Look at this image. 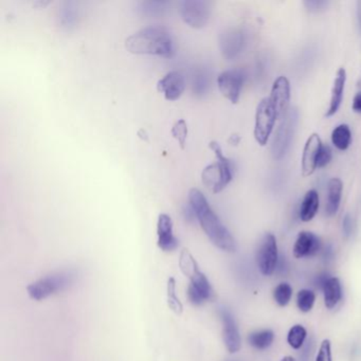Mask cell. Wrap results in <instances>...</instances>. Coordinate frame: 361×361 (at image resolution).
Masks as SVG:
<instances>
[{
  "instance_id": "obj_9",
  "label": "cell",
  "mask_w": 361,
  "mask_h": 361,
  "mask_svg": "<svg viewBox=\"0 0 361 361\" xmlns=\"http://www.w3.org/2000/svg\"><path fill=\"white\" fill-rule=\"evenodd\" d=\"M245 81V75L238 69L224 71L217 77V86L219 92L232 104L240 101V92Z\"/></svg>"
},
{
  "instance_id": "obj_3",
  "label": "cell",
  "mask_w": 361,
  "mask_h": 361,
  "mask_svg": "<svg viewBox=\"0 0 361 361\" xmlns=\"http://www.w3.org/2000/svg\"><path fill=\"white\" fill-rule=\"evenodd\" d=\"M179 267L190 280L188 298L194 305H202L212 298L213 289L197 262L189 250L183 249L179 257Z\"/></svg>"
},
{
  "instance_id": "obj_19",
  "label": "cell",
  "mask_w": 361,
  "mask_h": 361,
  "mask_svg": "<svg viewBox=\"0 0 361 361\" xmlns=\"http://www.w3.org/2000/svg\"><path fill=\"white\" fill-rule=\"evenodd\" d=\"M343 185L339 178H331L327 185L326 214L333 216L339 210Z\"/></svg>"
},
{
  "instance_id": "obj_8",
  "label": "cell",
  "mask_w": 361,
  "mask_h": 361,
  "mask_svg": "<svg viewBox=\"0 0 361 361\" xmlns=\"http://www.w3.org/2000/svg\"><path fill=\"white\" fill-rule=\"evenodd\" d=\"M179 13L188 26L204 28L210 20V3L204 0H185L179 5Z\"/></svg>"
},
{
  "instance_id": "obj_24",
  "label": "cell",
  "mask_w": 361,
  "mask_h": 361,
  "mask_svg": "<svg viewBox=\"0 0 361 361\" xmlns=\"http://www.w3.org/2000/svg\"><path fill=\"white\" fill-rule=\"evenodd\" d=\"M274 340V334L270 329L255 331V333H251L248 337L249 343L257 350H265V348H269Z\"/></svg>"
},
{
  "instance_id": "obj_12",
  "label": "cell",
  "mask_w": 361,
  "mask_h": 361,
  "mask_svg": "<svg viewBox=\"0 0 361 361\" xmlns=\"http://www.w3.org/2000/svg\"><path fill=\"white\" fill-rule=\"evenodd\" d=\"M276 111L278 119H283L288 113L290 103V83L286 77H280L274 82L269 97Z\"/></svg>"
},
{
  "instance_id": "obj_30",
  "label": "cell",
  "mask_w": 361,
  "mask_h": 361,
  "mask_svg": "<svg viewBox=\"0 0 361 361\" xmlns=\"http://www.w3.org/2000/svg\"><path fill=\"white\" fill-rule=\"evenodd\" d=\"M171 133H172V136L176 139L177 142L179 143V147H181V149H185V141H187L188 138L187 122L183 119L175 122Z\"/></svg>"
},
{
  "instance_id": "obj_26",
  "label": "cell",
  "mask_w": 361,
  "mask_h": 361,
  "mask_svg": "<svg viewBox=\"0 0 361 361\" xmlns=\"http://www.w3.org/2000/svg\"><path fill=\"white\" fill-rule=\"evenodd\" d=\"M306 335H307V331L304 329V326L300 324L295 325L289 331L288 336H287V342L291 348L299 350L305 341Z\"/></svg>"
},
{
  "instance_id": "obj_13",
  "label": "cell",
  "mask_w": 361,
  "mask_h": 361,
  "mask_svg": "<svg viewBox=\"0 0 361 361\" xmlns=\"http://www.w3.org/2000/svg\"><path fill=\"white\" fill-rule=\"evenodd\" d=\"M157 90L164 94L166 100H178L185 90V75L180 71H170L158 81Z\"/></svg>"
},
{
  "instance_id": "obj_15",
  "label": "cell",
  "mask_w": 361,
  "mask_h": 361,
  "mask_svg": "<svg viewBox=\"0 0 361 361\" xmlns=\"http://www.w3.org/2000/svg\"><path fill=\"white\" fill-rule=\"evenodd\" d=\"M322 145L318 134L310 135L306 140L302 154V174L304 177L310 176L316 171L317 160Z\"/></svg>"
},
{
  "instance_id": "obj_20",
  "label": "cell",
  "mask_w": 361,
  "mask_h": 361,
  "mask_svg": "<svg viewBox=\"0 0 361 361\" xmlns=\"http://www.w3.org/2000/svg\"><path fill=\"white\" fill-rule=\"evenodd\" d=\"M319 204L320 202H319L318 192L316 190H310L304 196L301 208H300L301 221H305V223L312 221L318 212Z\"/></svg>"
},
{
  "instance_id": "obj_16",
  "label": "cell",
  "mask_w": 361,
  "mask_h": 361,
  "mask_svg": "<svg viewBox=\"0 0 361 361\" xmlns=\"http://www.w3.org/2000/svg\"><path fill=\"white\" fill-rule=\"evenodd\" d=\"M158 247L164 251H173L179 243L173 231V221L170 215L161 213L157 221Z\"/></svg>"
},
{
  "instance_id": "obj_14",
  "label": "cell",
  "mask_w": 361,
  "mask_h": 361,
  "mask_svg": "<svg viewBox=\"0 0 361 361\" xmlns=\"http://www.w3.org/2000/svg\"><path fill=\"white\" fill-rule=\"evenodd\" d=\"M221 321H223V337L228 352L234 354L240 350L242 341H240V331L233 314L227 308H221L219 310Z\"/></svg>"
},
{
  "instance_id": "obj_1",
  "label": "cell",
  "mask_w": 361,
  "mask_h": 361,
  "mask_svg": "<svg viewBox=\"0 0 361 361\" xmlns=\"http://www.w3.org/2000/svg\"><path fill=\"white\" fill-rule=\"evenodd\" d=\"M189 202L192 212L212 244L226 252H235L238 245L233 235L215 214L202 191L195 188L190 190Z\"/></svg>"
},
{
  "instance_id": "obj_32",
  "label": "cell",
  "mask_w": 361,
  "mask_h": 361,
  "mask_svg": "<svg viewBox=\"0 0 361 361\" xmlns=\"http://www.w3.org/2000/svg\"><path fill=\"white\" fill-rule=\"evenodd\" d=\"M303 4L308 11L314 12V13L325 11L329 6V1H325V0H306Z\"/></svg>"
},
{
  "instance_id": "obj_22",
  "label": "cell",
  "mask_w": 361,
  "mask_h": 361,
  "mask_svg": "<svg viewBox=\"0 0 361 361\" xmlns=\"http://www.w3.org/2000/svg\"><path fill=\"white\" fill-rule=\"evenodd\" d=\"M59 24L62 28L71 29L75 27L79 20V9H78L77 4L64 3L61 6L58 12Z\"/></svg>"
},
{
  "instance_id": "obj_18",
  "label": "cell",
  "mask_w": 361,
  "mask_h": 361,
  "mask_svg": "<svg viewBox=\"0 0 361 361\" xmlns=\"http://www.w3.org/2000/svg\"><path fill=\"white\" fill-rule=\"evenodd\" d=\"M346 71L344 68H340L336 75L335 81H334L333 88H331V102L327 109L326 117H331L337 113L340 105L343 99L344 87H345Z\"/></svg>"
},
{
  "instance_id": "obj_33",
  "label": "cell",
  "mask_w": 361,
  "mask_h": 361,
  "mask_svg": "<svg viewBox=\"0 0 361 361\" xmlns=\"http://www.w3.org/2000/svg\"><path fill=\"white\" fill-rule=\"evenodd\" d=\"M316 361H333L331 360V341L329 339L323 340L321 343Z\"/></svg>"
},
{
  "instance_id": "obj_31",
  "label": "cell",
  "mask_w": 361,
  "mask_h": 361,
  "mask_svg": "<svg viewBox=\"0 0 361 361\" xmlns=\"http://www.w3.org/2000/svg\"><path fill=\"white\" fill-rule=\"evenodd\" d=\"M331 158H333V152L331 147L329 145H322L317 160V168H324L331 162Z\"/></svg>"
},
{
  "instance_id": "obj_10",
  "label": "cell",
  "mask_w": 361,
  "mask_h": 361,
  "mask_svg": "<svg viewBox=\"0 0 361 361\" xmlns=\"http://www.w3.org/2000/svg\"><path fill=\"white\" fill-rule=\"evenodd\" d=\"M278 245L274 234L264 236L257 252V266L264 276H271L278 266Z\"/></svg>"
},
{
  "instance_id": "obj_35",
  "label": "cell",
  "mask_w": 361,
  "mask_h": 361,
  "mask_svg": "<svg viewBox=\"0 0 361 361\" xmlns=\"http://www.w3.org/2000/svg\"><path fill=\"white\" fill-rule=\"evenodd\" d=\"M353 111L357 114H361V92L355 96L353 100Z\"/></svg>"
},
{
  "instance_id": "obj_21",
  "label": "cell",
  "mask_w": 361,
  "mask_h": 361,
  "mask_svg": "<svg viewBox=\"0 0 361 361\" xmlns=\"http://www.w3.org/2000/svg\"><path fill=\"white\" fill-rule=\"evenodd\" d=\"M323 295H324V303L329 310L335 307L342 297L341 284L339 279L329 278L322 287Z\"/></svg>"
},
{
  "instance_id": "obj_23",
  "label": "cell",
  "mask_w": 361,
  "mask_h": 361,
  "mask_svg": "<svg viewBox=\"0 0 361 361\" xmlns=\"http://www.w3.org/2000/svg\"><path fill=\"white\" fill-rule=\"evenodd\" d=\"M352 141V133L346 124H340L331 133V142L340 151H345Z\"/></svg>"
},
{
  "instance_id": "obj_29",
  "label": "cell",
  "mask_w": 361,
  "mask_h": 361,
  "mask_svg": "<svg viewBox=\"0 0 361 361\" xmlns=\"http://www.w3.org/2000/svg\"><path fill=\"white\" fill-rule=\"evenodd\" d=\"M293 295V287L288 283H281L274 289V297L280 306H286Z\"/></svg>"
},
{
  "instance_id": "obj_28",
  "label": "cell",
  "mask_w": 361,
  "mask_h": 361,
  "mask_svg": "<svg viewBox=\"0 0 361 361\" xmlns=\"http://www.w3.org/2000/svg\"><path fill=\"white\" fill-rule=\"evenodd\" d=\"M170 4L166 1H145L140 3V11L145 16H159L168 10Z\"/></svg>"
},
{
  "instance_id": "obj_27",
  "label": "cell",
  "mask_w": 361,
  "mask_h": 361,
  "mask_svg": "<svg viewBox=\"0 0 361 361\" xmlns=\"http://www.w3.org/2000/svg\"><path fill=\"white\" fill-rule=\"evenodd\" d=\"M314 300H316V295L314 291L310 289H302L297 295L298 307L301 312H308L314 306Z\"/></svg>"
},
{
  "instance_id": "obj_6",
  "label": "cell",
  "mask_w": 361,
  "mask_h": 361,
  "mask_svg": "<svg viewBox=\"0 0 361 361\" xmlns=\"http://www.w3.org/2000/svg\"><path fill=\"white\" fill-rule=\"evenodd\" d=\"M298 118V111L295 109H290L283 118L272 142L271 154L274 159L280 160L286 155L297 128Z\"/></svg>"
},
{
  "instance_id": "obj_25",
  "label": "cell",
  "mask_w": 361,
  "mask_h": 361,
  "mask_svg": "<svg viewBox=\"0 0 361 361\" xmlns=\"http://www.w3.org/2000/svg\"><path fill=\"white\" fill-rule=\"evenodd\" d=\"M166 300L168 306L175 314H180L183 312V305L176 295V280L173 276L169 278L166 284Z\"/></svg>"
},
{
  "instance_id": "obj_11",
  "label": "cell",
  "mask_w": 361,
  "mask_h": 361,
  "mask_svg": "<svg viewBox=\"0 0 361 361\" xmlns=\"http://www.w3.org/2000/svg\"><path fill=\"white\" fill-rule=\"evenodd\" d=\"M246 45V35L242 29H228L219 37V49L224 58L233 60Z\"/></svg>"
},
{
  "instance_id": "obj_2",
  "label": "cell",
  "mask_w": 361,
  "mask_h": 361,
  "mask_svg": "<svg viewBox=\"0 0 361 361\" xmlns=\"http://www.w3.org/2000/svg\"><path fill=\"white\" fill-rule=\"evenodd\" d=\"M126 49L133 54L170 58L174 52V43L171 33L164 27H145L126 39Z\"/></svg>"
},
{
  "instance_id": "obj_34",
  "label": "cell",
  "mask_w": 361,
  "mask_h": 361,
  "mask_svg": "<svg viewBox=\"0 0 361 361\" xmlns=\"http://www.w3.org/2000/svg\"><path fill=\"white\" fill-rule=\"evenodd\" d=\"M342 230L345 238H350L352 235L353 230H354V221L350 214H346L342 221Z\"/></svg>"
},
{
  "instance_id": "obj_36",
  "label": "cell",
  "mask_w": 361,
  "mask_h": 361,
  "mask_svg": "<svg viewBox=\"0 0 361 361\" xmlns=\"http://www.w3.org/2000/svg\"><path fill=\"white\" fill-rule=\"evenodd\" d=\"M357 20H358L359 29L361 31V1H357Z\"/></svg>"
},
{
  "instance_id": "obj_4",
  "label": "cell",
  "mask_w": 361,
  "mask_h": 361,
  "mask_svg": "<svg viewBox=\"0 0 361 361\" xmlns=\"http://www.w3.org/2000/svg\"><path fill=\"white\" fill-rule=\"evenodd\" d=\"M209 147L214 152L216 161L202 170V180L211 192L217 194L223 191L233 178V166L231 160L224 155L223 149L216 141H211Z\"/></svg>"
},
{
  "instance_id": "obj_7",
  "label": "cell",
  "mask_w": 361,
  "mask_h": 361,
  "mask_svg": "<svg viewBox=\"0 0 361 361\" xmlns=\"http://www.w3.org/2000/svg\"><path fill=\"white\" fill-rule=\"evenodd\" d=\"M276 119L278 116L271 101L264 98L257 105L255 123V138L262 147L267 145Z\"/></svg>"
},
{
  "instance_id": "obj_5",
  "label": "cell",
  "mask_w": 361,
  "mask_h": 361,
  "mask_svg": "<svg viewBox=\"0 0 361 361\" xmlns=\"http://www.w3.org/2000/svg\"><path fill=\"white\" fill-rule=\"evenodd\" d=\"M77 276V272L71 269L54 272L31 283L27 287V291L31 299L42 301L73 286Z\"/></svg>"
},
{
  "instance_id": "obj_17",
  "label": "cell",
  "mask_w": 361,
  "mask_h": 361,
  "mask_svg": "<svg viewBox=\"0 0 361 361\" xmlns=\"http://www.w3.org/2000/svg\"><path fill=\"white\" fill-rule=\"evenodd\" d=\"M321 242L312 232L302 231L293 246V255L297 259L314 257L320 250Z\"/></svg>"
},
{
  "instance_id": "obj_37",
  "label": "cell",
  "mask_w": 361,
  "mask_h": 361,
  "mask_svg": "<svg viewBox=\"0 0 361 361\" xmlns=\"http://www.w3.org/2000/svg\"><path fill=\"white\" fill-rule=\"evenodd\" d=\"M281 361H295V359L291 356H286V357H284V358H283L282 360H281Z\"/></svg>"
}]
</instances>
